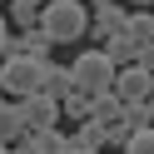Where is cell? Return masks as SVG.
Masks as SVG:
<instances>
[{
    "instance_id": "6da1fadb",
    "label": "cell",
    "mask_w": 154,
    "mask_h": 154,
    "mask_svg": "<svg viewBox=\"0 0 154 154\" xmlns=\"http://www.w3.org/2000/svg\"><path fill=\"white\" fill-rule=\"evenodd\" d=\"M40 30H45L50 45H75L85 30H90L85 0H45L40 5Z\"/></svg>"
},
{
    "instance_id": "7a4b0ae2",
    "label": "cell",
    "mask_w": 154,
    "mask_h": 154,
    "mask_svg": "<svg viewBox=\"0 0 154 154\" xmlns=\"http://www.w3.org/2000/svg\"><path fill=\"white\" fill-rule=\"evenodd\" d=\"M65 70H70V90L85 94V100H100V94H109V85H114V65L104 60L100 50L75 55V65H65Z\"/></svg>"
},
{
    "instance_id": "3957f363",
    "label": "cell",
    "mask_w": 154,
    "mask_h": 154,
    "mask_svg": "<svg viewBox=\"0 0 154 154\" xmlns=\"http://www.w3.org/2000/svg\"><path fill=\"white\" fill-rule=\"evenodd\" d=\"M45 65H50V60H30V55L5 60V65H0V100H25V94H35Z\"/></svg>"
},
{
    "instance_id": "277c9868",
    "label": "cell",
    "mask_w": 154,
    "mask_h": 154,
    "mask_svg": "<svg viewBox=\"0 0 154 154\" xmlns=\"http://www.w3.org/2000/svg\"><path fill=\"white\" fill-rule=\"evenodd\" d=\"M20 104V124H25V134H40V129H55L60 124V100H50V94H25V100H15Z\"/></svg>"
},
{
    "instance_id": "5b68a950",
    "label": "cell",
    "mask_w": 154,
    "mask_h": 154,
    "mask_svg": "<svg viewBox=\"0 0 154 154\" xmlns=\"http://www.w3.org/2000/svg\"><path fill=\"white\" fill-rule=\"evenodd\" d=\"M149 90H154V75H149V70H139V65H124V70H114V85H109V94H114L119 104L149 100Z\"/></svg>"
},
{
    "instance_id": "8992f818",
    "label": "cell",
    "mask_w": 154,
    "mask_h": 154,
    "mask_svg": "<svg viewBox=\"0 0 154 154\" xmlns=\"http://www.w3.org/2000/svg\"><path fill=\"white\" fill-rule=\"evenodd\" d=\"M65 149H70V139L60 134V124L55 129H40V134H20L10 144V154H65Z\"/></svg>"
},
{
    "instance_id": "52a82bcc",
    "label": "cell",
    "mask_w": 154,
    "mask_h": 154,
    "mask_svg": "<svg viewBox=\"0 0 154 154\" xmlns=\"http://www.w3.org/2000/svg\"><path fill=\"white\" fill-rule=\"evenodd\" d=\"M124 15H129V10H124V5H119V0H94V45H100L104 40V35H119L124 30Z\"/></svg>"
},
{
    "instance_id": "ba28073f",
    "label": "cell",
    "mask_w": 154,
    "mask_h": 154,
    "mask_svg": "<svg viewBox=\"0 0 154 154\" xmlns=\"http://www.w3.org/2000/svg\"><path fill=\"white\" fill-rule=\"evenodd\" d=\"M94 50H100L104 60L114 65V70H124V65H134V40H129L124 30H119V35H104V40L94 45Z\"/></svg>"
},
{
    "instance_id": "9c48e42d",
    "label": "cell",
    "mask_w": 154,
    "mask_h": 154,
    "mask_svg": "<svg viewBox=\"0 0 154 154\" xmlns=\"http://www.w3.org/2000/svg\"><path fill=\"white\" fill-rule=\"evenodd\" d=\"M124 35L134 40V50L154 45V15L149 10H129V15H124Z\"/></svg>"
},
{
    "instance_id": "30bf717a",
    "label": "cell",
    "mask_w": 154,
    "mask_h": 154,
    "mask_svg": "<svg viewBox=\"0 0 154 154\" xmlns=\"http://www.w3.org/2000/svg\"><path fill=\"white\" fill-rule=\"evenodd\" d=\"M124 119V104L114 100V94H100V100H90V124H100V129H109V124Z\"/></svg>"
},
{
    "instance_id": "8fae6325",
    "label": "cell",
    "mask_w": 154,
    "mask_h": 154,
    "mask_svg": "<svg viewBox=\"0 0 154 154\" xmlns=\"http://www.w3.org/2000/svg\"><path fill=\"white\" fill-rule=\"evenodd\" d=\"M40 94H50V100H65V94H70V70H65V65H45V75H40Z\"/></svg>"
},
{
    "instance_id": "7c38bea8",
    "label": "cell",
    "mask_w": 154,
    "mask_h": 154,
    "mask_svg": "<svg viewBox=\"0 0 154 154\" xmlns=\"http://www.w3.org/2000/svg\"><path fill=\"white\" fill-rule=\"evenodd\" d=\"M25 134V124H20V104L15 100H0V144H15Z\"/></svg>"
},
{
    "instance_id": "4fadbf2b",
    "label": "cell",
    "mask_w": 154,
    "mask_h": 154,
    "mask_svg": "<svg viewBox=\"0 0 154 154\" xmlns=\"http://www.w3.org/2000/svg\"><path fill=\"white\" fill-rule=\"evenodd\" d=\"M65 139H70V149H104L100 124H90V119H80V124H75V134H65Z\"/></svg>"
},
{
    "instance_id": "5bb4252c",
    "label": "cell",
    "mask_w": 154,
    "mask_h": 154,
    "mask_svg": "<svg viewBox=\"0 0 154 154\" xmlns=\"http://www.w3.org/2000/svg\"><path fill=\"white\" fill-rule=\"evenodd\" d=\"M10 5V20L20 25V30H35L40 25V5H20V0H5Z\"/></svg>"
},
{
    "instance_id": "9a60e30c",
    "label": "cell",
    "mask_w": 154,
    "mask_h": 154,
    "mask_svg": "<svg viewBox=\"0 0 154 154\" xmlns=\"http://www.w3.org/2000/svg\"><path fill=\"white\" fill-rule=\"evenodd\" d=\"M60 119H90V100H85V94H65L60 100Z\"/></svg>"
},
{
    "instance_id": "2e32d148",
    "label": "cell",
    "mask_w": 154,
    "mask_h": 154,
    "mask_svg": "<svg viewBox=\"0 0 154 154\" xmlns=\"http://www.w3.org/2000/svg\"><path fill=\"white\" fill-rule=\"evenodd\" d=\"M119 149H124V154H154V129H134Z\"/></svg>"
},
{
    "instance_id": "e0dca14e",
    "label": "cell",
    "mask_w": 154,
    "mask_h": 154,
    "mask_svg": "<svg viewBox=\"0 0 154 154\" xmlns=\"http://www.w3.org/2000/svg\"><path fill=\"white\" fill-rule=\"evenodd\" d=\"M5 35H10V20H5V10H0V40H5Z\"/></svg>"
},
{
    "instance_id": "ac0fdd59",
    "label": "cell",
    "mask_w": 154,
    "mask_h": 154,
    "mask_svg": "<svg viewBox=\"0 0 154 154\" xmlns=\"http://www.w3.org/2000/svg\"><path fill=\"white\" fill-rule=\"evenodd\" d=\"M149 5H154V0H134V10H149Z\"/></svg>"
},
{
    "instance_id": "d6986e66",
    "label": "cell",
    "mask_w": 154,
    "mask_h": 154,
    "mask_svg": "<svg viewBox=\"0 0 154 154\" xmlns=\"http://www.w3.org/2000/svg\"><path fill=\"white\" fill-rule=\"evenodd\" d=\"M20 5H45V0H20Z\"/></svg>"
},
{
    "instance_id": "ffe728a7",
    "label": "cell",
    "mask_w": 154,
    "mask_h": 154,
    "mask_svg": "<svg viewBox=\"0 0 154 154\" xmlns=\"http://www.w3.org/2000/svg\"><path fill=\"white\" fill-rule=\"evenodd\" d=\"M0 154H10V144H0Z\"/></svg>"
}]
</instances>
